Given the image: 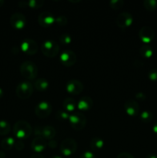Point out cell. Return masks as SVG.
I'll use <instances>...</instances> for the list:
<instances>
[{"instance_id": "60d3db41", "label": "cell", "mask_w": 157, "mask_h": 158, "mask_svg": "<svg viewBox=\"0 0 157 158\" xmlns=\"http://www.w3.org/2000/svg\"><path fill=\"white\" fill-rule=\"evenodd\" d=\"M146 158H157V155H155V154H148V155L146 157Z\"/></svg>"}, {"instance_id": "7a4b0ae2", "label": "cell", "mask_w": 157, "mask_h": 158, "mask_svg": "<svg viewBox=\"0 0 157 158\" xmlns=\"http://www.w3.org/2000/svg\"><path fill=\"white\" fill-rule=\"evenodd\" d=\"M20 73H21V75L26 80H32L37 77L38 68L34 62L26 60L22 63L20 66Z\"/></svg>"}, {"instance_id": "30bf717a", "label": "cell", "mask_w": 157, "mask_h": 158, "mask_svg": "<svg viewBox=\"0 0 157 158\" xmlns=\"http://www.w3.org/2000/svg\"><path fill=\"white\" fill-rule=\"evenodd\" d=\"M117 26L120 29H125L126 28L129 27L133 23V17L129 12H123L118 15L115 19Z\"/></svg>"}, {"instance_id": "8d00e7d4", "label": "cell", "mask_w": 157, "mask_h": 158, "mask_svg": "<svg viewBox=\"0 0 157 158\" xmlns=\"http://www.w3.org/2000/svg\"><path fill=\"white\" fill-rule=\"evenodd\" d=\"M48 146H49L51 149H55V148H56L57 146H58V143H57L56 140L52 139V140H50L49 141V143H48Z\"/></svg>"}, {"instance_id": "4316f807", "label": "cell", "mask_w": 157, "mask_h": 158, "mask_svg": "<svg viewBox=\"0 0 157 158\" xmlns=\"http://www.w3.org/2000/svg\"><path fill=\"white\" fill-rule=\"evenodd\" d=\"M44 5V0H28L26 1V6L32 9H39Z\"/></svg>"}, {"instance_id": "d4e9b609", "label": "cell", "mask_w": 157, "mask_h": 158, "mask_svg": "<svg viewBox=\"0 0 157 158\" xmlns=\"http://www.w3.org/2000/svg\"><path fill=\"white\" fill-rule=\"evenodd\" d=\"M139 119L141 120L142 122H143V123H149V122L152 121V119H153V114H152V112H150L149 110H143V112L140 114Z\"/></svg>"}, {"instance_id": "1f68e13d", "label": "cell", "mask_w": 157, "mask_h": 158, "mask_svg": "<svg viewBox=\"0 0 157 158\" xmlns=\"http://www.w3.org/2000/svg\"><path fill=\"white\" fill-rule=\"evenodd\" d=\"M148 78L151 81H157V69L152 68L148 73Z\"/></svg>"}, {"instance_id": "52a82bcc", "label": "cell", "mask_w": 157, "mask_h": 158, "mask_svg": "<svg viewBox=\"0 0 157 158\" xmlns=\"http://www.w3.org/2000/svg\"><path fill=\"white\" fill-rule=\"evenodd\" d=\"M20 49L27 55H35L38 50V46L36 42L30 38H26L22 41Z\"/></svg>"}, {"instance_id": "6da1fadb", "label": "cell", "mask_w": 157, "mask_h": 158, "mask_svg": "<svg viewBox=\"0 0 157 158\" xmlns=\"http://www.w3.org/2000/svg\"><path fill=\"white\" fill-rule=\"evenodd\" d=\"M32 131L33 129L31 124L26 120H18L15 122L12 128L14 135L19 140L29 138L32 135Z\"/></svg>"}, {"instance_id": "e0dca14e", "label": "cell", "mask_w": 157, "mask_h": 158, "mask_svg": "<svg viewBox=\"0 0 157 158\" xmlns=\"http://www.w3.org/2000/svg\"><path fill=\"white\" fill-rule=\"evenodd\" d=\"M93 106V100L91 97H83L79 99L78 103H77V108L80 111H88L91 109Z\"/></svg>"}, {"instance_id": "9a60e30c", "label": "cell", "mask_w": 157, "mask_h": 158, "mask_svg": "<svg viewBox=\"0 0 157 158\" xmlns=\"http://www.w3.org/2000/svg\"><path fill=\"white\" fill-rule=\"evenodd\" d=\"M124 109L126 114L130 117H135L139 113V106L135 100H128L125 102Z\"/></svg>"}, {"instance_id": "ac0fdd59", "label": "cell", "mask_w": 157, "mask_h": 158, "mask_svg": "<svg viewBox=\"0 0 157 158\" xmlns=\"http://www.w3.org/2000/svg\"><path fill=\"white\" fill-rule=\"evenodd\" d=\"M55 135H56V131L54 127L48 125V126H44L42 127L40 137H43L46 140H52L55 137Z\"/></svg>"}, {"instance_id": "f546056e", "label": "cell", "mask_w": 157, "mask_h": 158, "mask_svg": "<svg viewBox=\"0 0 157 158\" xmlns=\"http://www.w3.org/2000/svg\"><path fill=\"white\" fill-rule=\"evenodd\" d=\"M72 38L69 33H62L59 36V42L62 45H69L72 43Z\"/></svg>"}, {"instance_id": "2e32d148", "label": "cell", "mask_w": 157, "mask_h": 158, "mask_svg": "<svg viewBox=\"0 0 157 158\" xmlns=\"http://www.w3.org/2000/svg\"><path fill=\"white\" fill-rule=\"evenodd\" d=\"M47 146V141L42 137H35L31 142V148L35 153H41L46 149Z\"/></svg>"}, {"instance_id": "d590c367", "label": "cell", "mask_w": 157, "mask_h": 158, "mask_svg": "<svg viewBox=\"0 0 157 158\" xmlns=\"http://www.w3.org/2000/svg\"><path fill=\"white\" fill-rule=\"evenodd\" d=\"M116 158H135L131 154L128 152H122L117 156Z\"/></svg>"}, {"instance_id": "74e56055", "label": "cell", "mask_w": 157, "mask_h": 158, "mask_svg": "<svg viewBox=\"0 0 157 158\" xmlns=\"http://www.w3.org/2000/svg\"><path fill=\"white\" fill-rule=\"evenodd\" d=\"M30 158H45L44 156L42 154H41L40 153H35L34 154H32Z\"/></svg>"}, {"instance_id": "e575fe53", "label": "cell", "mask_w": 157, "mask_h": 158, "mask_svg": "<svg viewBox=\"0 0 157 158\" xmlns=\"http://www.w3.org/2000/svg\"><path fill=\"white\" fill-rule=\"evenodd\" d=\"M135 97L136 100H140V101H144L146 99V95L143 92H138L135 94Z\"/></svg>"}, {"instance_id": "b9f144b4", "label": "cell", "mask_w": 157, "mask_h": 158, "mask_svg": "<svg viewBox=\"0 0 157 158\" xmlns=\"http://www.w3.org/2000/svg\"><path fill=\"white\" fill-rule=\"evenodd\" d=\"M6 157V154L3 151H0V158H5Z\"/></svg>"}, {"instance_id": "3957f363", "label": "cell", "mask_w": 157, "mask_h": 158, "mask_svg": "<svg viewBox=\"0 0 157 158\" xmlns=\"http://www.w3.org/2000/svg\"><path fill=\"white\" fill-rule=\"evenodd\" d=\"M34 91V86L29 81H22L17 85L15 93L17 97L22 100H26L32 95Z\"/></svg>"}, {"instance_id": "f6af8a7d", "label": "cell", "mask_w": 157, "mask_h": 158, "mask_svg": "<svg viewBox=\"0 0 157 158\" xmlns=\"http://www.w3.org/2000/svg\"><path fill=\"white\" fill-rule=\"evenodd\" d=\"M50 158H62V157H60V156H58V155H54V156H52V157H51Z\"/></svg>"}, {"instance_id": "484cf974", "label": "cell", "mask_w": 157, "mask_h": 158, "mask_svg": "<svg viewBox=\"0 0 157 158\" xmlns=\"http://www.w3.org/2000/svg\"><path fill=\"white\" fill-rule=\"evenodd\" d=\"M143 6H144L145 9H147L148 11L153 12L157 8V1L156 0H144Z\"/></svg>"}, {"instance_id": "836d02e7", "label": "cell", "mask_w": 157, "mask_h": 158, "mask_svg": "<svg viewBox=\"0 0 157 158\" xmlns=\"http://www.w3.org/2000/svg\"><path fill=\"white\" fill-rule=\"evenodd\" d=\"M79 158H96L95 156L94 155L93 153H92L91 151H86L85 152H83V154L80 155Z\"/></svg>"}, {"instance_id": "f1b7e54d", "label": "cell", "mask_w": 157, "mask_h": 158, "mask_svg": "<svg viewBox=\"0 0 157 158\" xmlns=\"http://www.w3.org/2000/svg\"><path fill=\"white\" fill-rule=\"evenodd\" d=\"M109 6L115 10H118L124 6V1L123 0H111L109 2Z\"/></svg>"}, {"instance_id": "44dd1931", "label": "cell", "mask_w": 157, "mask_h": 158, "mask_svg": "<svg viewBox=\"0 0 157 158\" xmlns=\"http://www.w3.org/2000/svg\"><path fill=\"white\" fill-rule=\"evenodd\" d=\"M89 146L92 151H99L104 147V140L100 137H95L90 140Z\"/></svg>"}, {"instance_id": "bcb514c9", "label": "cell", "mask_w": 157, "mask_h": 158, "mask_svg": "<svg viewBox=\"0 0 157 158\" xmlns=\"http://www.w3.org/2000/svg\"><path fill=\"white\" fill-rule=\"evenodd\" d=\"M4 2H5L3 1V0H0V7L3 6V4H4Z\"/></svg>"}, {"instance_id": "603a6c76", "label": "cell", "mask_w": 157, "mask_h": 158, "mask_svg": "<svg viewBox=\"0 0 157 158\" xmlns=\"http://www.w3.org/2000/svg\"><path fill=\"white\" fill-rule=\"evenodd\" d=\"M139 53L144 58H150L153 54V49L149 45L144 44L140 47Z\"/></svg>"}, {"instance_id": "ba28073f", "label": "cell", "mask_w": 157, "mask_h": 158, "mask_svg": "<svg viewBox=\"0 0 157 158\" xmlns=\"http://www.w3.org/2000/svg\"><path fill=\"white\" fill-rule=\"evenodd\" d=\"M52 111V106L48 101L39 102L35 107V114L39 118H46L51 114Z\"/></svg>"}, {"instance_id": "7c38bea8", "label": "cell", "mask_w": 157, "mask_h": 158, "mask_svg": "<svg viewBox=\"0 0 157 158\" xmlns=\"http://www.w3.org/2000/svg\"><path fill=\"white\" fill-rule=\"evenodd\" d=\"M139 37L143 43L147 44L153 40L155 37V32L150 26H143L139 31Z\"/></svg>"}, {"instance_id": "277c9868", "label": "cell", "mask_w": 157, "mask_h": 158, "mask_svg": "<svg viewBox=\"0 0 157 158\" xmlns=\"http://www.w3.org/2000/svg\"><path fill=\"white\" fill-rule=\"evenodd\" d=\"M41 51L46 56L53 58L59 52V45L52 40H46L42 43Z\"/></svg>"}, {"instance_id": "8992f818", "label": "cell", "mask_w": 157, "mask_h": 158, "mask_svg": "<svg viewBox=\"0 0 157 158\" xmlns=\"http://www.w3.org/2000/svg\"><path fill=\"white\" fill-rule=\"evenodd\" d=\"M77 142L72 138H66L60 144V152L64 156H71L76 151Z\"/></svg>"}, {"instance_id": "ffe728a7", "label": "cell", "mask_w": 157, "mask_h": 158, "mask_svg": "<svg viewBox=\"0 0 157 158\" xmlns=\"http://www.w3.org/2000/svg\"><path fill=\"white\" fill-rule=\"evenodd\" d=\"M62 105L64 110L67 112H73L77 106L75 100L74 99L71 98V97H67V98L63 100Z\"/></svg>"}, {"instance_id": "7bdbcfd3", "label": "cell", "mask_w": 157, "mask_h": 158, "mask_svg": "<svg viewBox=\"0 0 157 158\" xmlns=\"http://www.w3.org/2000/svg\"><path fill=\"white\" fill-rule=\"evenodd\" d=\"M4 95V92H3V89L2 88H0V99L3 97Z\"/></svg>"}, {"instance_id": "8fae6325", "label": "cell", "mask_w": 157, "mask_h": 158, "mask_svg": "<svg viewBox=\"0 0 157 158\" xmlns=\"http://www.w3.org/2000/svg\"><path fill=\"white\" fill-rule=\"evenodd\" d=\"M10 24L15 29H22L26 26L27 20L25 15L21 12H15L10 17Z\"/></svg>"}, {"instance_id": "5bb4252c", "label": "cell", "mask_w": 157, "mask_h": 158, "mask_svg": "<svg viewBox=\"0 0 157 158\" xmlns=\"http://www.w3.org/2000/svg\"><path fill=\"white\" fill-rule=\"evenodd\" d=\"M55 21V17L50 12L44 11L41 12L38 16V23L42 27H49Z\"/></svg>"}, {"instance_id": "9c48e42d", "label": "cell", "mask_w": 157, "mask_h": 158, "mask_svg": "<svg viewBox=\"0 0 157 158\" xmlns=\"http://www.w3.org/2000/svg\"><path fill=\"white\" fill-rule=\"evenodd\" d=\"M60 62L62 64L64 65L66 67H70V66H73L77 60L76 54L75 52L70 49H66V50L62 51L60 54L59 56Z\"/></svg>"}, {"instance_id": "f35d334b", "label": "cell", "mask_w": 157, "mask_h": 158, "mask_svg": "<svg viewBox=\"0 0 157 158\" xmlns=\"http://www.w3.org/2000/svg\"><path fill=\"white\" fill-rule=\"evenodd\" d=\"M133 64L135 67H140V66H143V63L142 61H139V60H135Z\"/></svg>"}, {"instance_id": "ab89813d", "label": "cell", "mask_w": 157, "mask_h": 158, "mask_svg": "<svg viewBox=\"0 0 157 158\" xmlns=\"http://www.w3.org/2000/svg\"><path fill=\"white\" fill-rule=\"evenodd\" d=\"M152 131H153V132L155 133V134H156L157 135V121L155 122V123L153 124V126H152Z\"/></svg>"}, {"instance_id": "5b68a950", "label": "cell", "mask_w": 157, "mask_h": 158, "mask_svg": "<svg viewBox=\"0 0 157 158\" xmlns=\"http://www.w3.org/2000/svg\"><path fill=\"white\" fill-rule=\"evenodd\" d=\"M69 123L75 131H81L86 127L87 120L84 114L81 112H74L69 116Z\"/></svg>"}, {"instance_id": "4fadbf2b", "label": "cell", "mask_w": 157, "mask_h": 158, "mask_svg": "<svg viewBox=\"0 0 157 158\" xmlns=\"http://www.w3.org/2000/svg\"><path fill=\"white\" fill-rule=\"evenodd\" d=\"M66 89L69 94L72 95H78L83 92V84L78 80L72 79L66 83Z\"/></svg>"}, {"instance_id": "d6a6232c", "label": "cell", "mask_w": 157, "mask_h": 158, "mask_svg": "<svg viewBox=\"0 0 157 158\" xmlns=\"http://www.w3.org/2000/svg\"><path fill=\"white\" fill-rule=\"evenodd\" d=\"M14 147H15L17 151H22V150L24 149L25 143L21 140H18L17 141L15 142V146Z\"/></svg>"}, {"instance_id": "4dcf8cb0", "label": "cell", "mask_w": 157, "mask_h": 158, "mask_svg": "<svg viewBox=\"0 0 157 158\" xmlns=\"http://www.w3.org/2000/svg\"><path fill=\"white\" fill-rule=\"evenodd\" d=\"M55 23H57V25L60 26H64L66 25H67L68 23V18L65 15H58L55 18Z\"/></svg>"}, {"instance_id": "cb8c5ba5", "label": "cell", "mask_w": 157, "mask_h": 158, "mask_svg": "<svg viewBox=\"0 0 157 158\" xmlns=\"http://www.w3.org/2000/svg\"><path fill=\"white\" fill-rule=\"evenodd\" d=\"M11 126L6 120H0V136H6L10 132Z\"/></svg>"}, {"instance_id": "ee69618b", "label": "cell", "mask_w": 157, "mask_h": 158, "mask_svg": "<svg viewBox=\"0 0 157 158\" xmlns=\"http://www.w3.org/2000/svg\"><path fill=\"white\" fill-rule=\"evenodd\" d=\"M71 2H79L80 0H69Z\"/></svg>"}, {"instance_id": "83f0119b", "label": "cell", "mask_w": 157, "mask_h": 158, "mask_svg": "<svg viewBox=\"0 0 157 158\" xmlns=\"http://www.w3.org/2000/svg\"><path fill=\"white\" fill-rule=\"evenodd\" d=\"M69 116L70 115L69 114V113L65 110H58L55 113V118L58 120H61V121L69 120Z\"/></svg>"}, {"instance_id": "7402d4cb", "label": "cell", "mask_w": 157, "mask_h": 158, "mask_svg": "<svg viewBox=\"0 0 157 158\" xmlns=\"http://www.w3.org/2000/svg\"><path fill=\"white\" fill-rule=\"evenodd\" d=\"M15 140L12 137H5L1 142V147L5 151H10L15 146Z\"/></svg>"}, {"instance_id": "d6986e66", "label": "cell", "mask_w": 157, "mask_h": 158, "mask_svg": "<svg viewBox=\"0 0 157 158\" xmlns=\"http://www.w3.org/2000/svg\"><path fill=\"white\" fill-rule=\"evenodd\" d=\"M33 86L34 88H35L38 92H44L49 88V83L46 79L39 78L35 80Z\"/></svg>"}]
</instances>
